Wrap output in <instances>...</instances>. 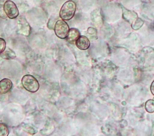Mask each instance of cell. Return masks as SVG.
<instances>
[{
    "label": "cell",
    "instance_id": "obj_10",
    "mask_svg": "<svg viewBox=\"0 0 154 136\" xmlns=\"http://www.w3.org/2000/svg\"><path fill=\"white\" fill-rule=\"evenodd\" d=\"M123 18L128 22H131L132 21L133 22L137 18V16L135 12L125 9L123 10Z\"/></svg>",
    "mask_w": 154,
    "mask_h": 136
},
{
    "label": "cell",
    "instance_id": "obj_7",
    "mask_svg": "<svg viewBox=\"0 0 154 136\" xmlns=\"http://www.w3.org/2000/svg\"><path fill=\"white\" fill-rule=\"evenodd\" d=\"M12 88V82L9 79H3L0 80V94L9 93Z\"/></svg>",
    "mask_w": 154,
    "mask_h": 136
},
{
    "label": "cell",
    "instance_id": "obj_11",
    "mask_svg": "<svg viewBox=\"0 0 154 136\" xmlns=\"http://www.w3.org/2000/svg\"><path fill=\"white\" fill-rule=\"evenodd\" d=\"M145 109L149 113L154 112V100H149L145 104Z\"/></svg>",
    "mask_w": 154,
    "mask_h": 136
},
{
    "label": "cell",
    "instance_id": "obj_8",
    "mask_svg": "<svg viewBox=\"0 0 154 136\" xmlns=\"http://www.w3.org/2000/svg\"><path fill=\"white\" fill-rule=\"evenodd\" d=\"M80 35V32L78 29L73 28L69 30L66 39L70 44H74Z\"/></svg>",
    "mask_w": 154,
    "mask_h": 136
},
{
    "label": "cell",
    "instance_id": "obj_6",
    "mask_svg": "<svg viewBox=\"0 0 154 136\" xmlns=\"http://www.w3.org/2000/svg\"><path fill=\"white\" fill-rule=\"evenodd\" d=\"M77 48L81 51H86L90 47V41L85 36H80L75 42Z\"/></svg>",
    "mask_w": 154,
    "mask_h": 136
},
{
    "label": "cell",
    "instance_id": "obj_3",
    "mask_svg": "<svg viewBox=\"0 0 154 136\" xmlns=\"http://www.w3.org/2000/svg\"><path fill=\"white\" fill-rule=\"evenodd\" d=\"M69 27L67 22L63 20H59L54 25V32L59 38L66 39L69 31Z\"/></svg>",
    "mask_w": 154,
    "mask_h": 136
},
{
    "label": "cell",
    "instance_id": "obj_13",
    "mask_svg": "<svg viewBox=\"0 0 154 136\" xmlns=\"http://www.w3.org/2000/svg\"><path fill=\"white\" fill-rule=\"evenodd\" d=\"M8 126L3 123H0V136H8L9 135Z\"/></svg>",
    "mask_w": 154,
    "mask_h": 136
},
{
    "label": "cell",
    "instance_id": "obj_1",
    "mask_svg": "<svg viewBox=\"0 0 154 136\" xmlns=\"http://www.w3.org/2000/svg\"><path fill=\"white\" fill-rule=\"evenodd\" d=\"M76 4L72 0L66 1L62 6L60 12L59 16L61 19L63 20H70L75 16L76 12Z\"/></svg>",
    "mask_w": 154,
    "mask_h": 136
},
{
    "label": "cell",
    "instance_id": "obj_15",
    "mask_svg": "<svg viewBox=\"0 0 154 136\" xmlns=\"http://www.w3.org/2000/svg\"><path fill=\"white\" fill-rule=\"evenodd\" d=\"M6 43L4 39L0 38V54L5 51L6 49Z\"/></svg>",
    "mask_w": 154,
    "mask_h": 136
},
{
    "label": "cell",
    "instance_id": "obj_12",
    "mask_svg": "<svg viewBox=\"0 0 154 136\" xmlns=\"http://www.w3.org/2000/svg\"><path fill=\"white\" fill-rule=\"evenodd\" d=\"M144 22L143 20L139 18H137L132 23V28L134 30H138L139 28L143 27Z\"/></svg>",
    "mask_w": 154,
    "mask_h": 136
},
{
    "label": "cell",
    "instance_id": "obj_14",
    "mask_svg": "<svg viewBox=\"0 0 154 136\" xmlns=\"http://www.w3.org/2000/svg\"><path fill=\"white\" fill-rule=\"evenodd\" d=\"M22 127H23V129L25 130V132H28L30 134L33 135V134H35L36 132V131L35 129H33L32 127H31L30 125L23 124L22 125Z\"/></svg>",
    "mask_w": 154,
    "mask_h": 136
},
{
    "label": "cell",
    "instance_id": "obj_5",
    "mask_svg": "<svg viewBox=\"0 0 154 136\" xmlns=\"http://www.w3.org/2000/svg\"><path fill=\"white\" fill-rule=\"evenodd\" d=\"M18 31L20 34L29 36L31 33V27L26 19L23 17H19L17 22Z\"/></svg>",
    "mask_w": 154,
    "mask_h": 136
},
{
    "label": "cell",
    "instance_id": "obj_4",
    "mask_svg": "<svg viewBox=\"0 0 154 136\" xmlns=\"http://www.w3.org/2000/svg\"><path fill=\"white\" fill-rule=\"evenodd\" d=\"M4 10L5 14L10 19H16L19 16V10L16 4L11 0H8L4 4Z\"/></svg>",
    "mask_w": 154,
    "mask_h": 136
},
{
    "label": "cell",
    "instance_id": "obj_16",
    "mask_svg": "<svg viewBox=\"0 0 154 136\" xmlns=\"http://www.w3.org/2000/svg\"><path fill=\"white\" fill-rule=\"evenodd\" d=\"M150 91L152 94L154 96V80L152 82L151 86H150Z\"/></svg>",
    "mask_w": 154,
    "mask_h": 136
},
{
    "label": "cell",
    "instance_id": "obj_9",
    "mask_svg": "<svg viewBox=\"0 0 154 136\" xmlns=\"http://www.w3.org/2000/svg\"><path fill=\"white\" fill-rule=\"evenodd\" d=\"M1 56L5 59H14L16 58V55L15 52L11 50L9 48H6L5 49V51L1 54Z\"/></svg>",
    "mask_w": 154,
    "mask_h": 136
},
{
    "label": "cell",
    "instance_id": "obj_2",
    "mask_svg": "<svg viewBox=\"0 0 154 136\" xmlns=\"http://www.w3.org/2000/svg\"><path fill=\"white\" fill-rule=\"evenodd\" d=\"M24 89L31 93L36 92L40 88V83L38 80L30 74L25 75L21 80Z\"/></svg>",
    "mask_w": 154,
    "mask_h": 136
}]
</instances>
